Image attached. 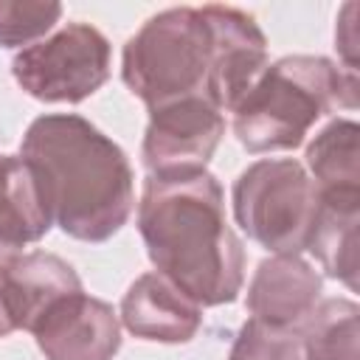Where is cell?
Listing matches in <instances>:
<instances>
[{"instance_id":"6da1fadb","label":"cell","mask_w":360,"mask_h":360,"mask_svg":"<svg viewBox=\"0 0 360 360\" xmlns=\"http://www.w3.org/2000/svg\"><path fill=\"white\" fill-rule=\"evenodd\" d=\"M138 231L160 276L200 307L233 304L245 284V245L228 222L225 191L202 169L177 177H146L138 200Z\"/></svg>"},{"instance_id":"7a4b0ae2","label":"cell","mask_w":360,"mask_h":360,"mask_svg":"<svg viewBox=\"0 0 360 360\" xmlns=\"http://www.w3.org/2000/svg\"><path fill=\"white\" fill-rule=\"evenodd\" d=\"M20 158L34 169L53 225L79 242L112 239L135 208V177L124 149L76 112H45L22 135Z\"/></svg>"},{"instance_id":"3957f363","label":"cell","mask_w":360,"mask_h":360,"mask_svg":"<svg viewBox=\"0 0 360 360\" xmlns=\"http://www.w3.org/2000/svg\"><path fill=\"white\" fill-rule=\"evenodd\" d=\"M357 90V76L326 56H281L236 104L233 135L253 155L295 149L326 112L354 110Z\"/></svg>"},{"instance_id":"277c9868","label":"cell","mask_w":360,"mask_h":360,"mask_svg":"<svg viewBox=\"0 0 360 360\" xmlns=\"http://www.w3.org/2000/svg\"><path fill=\"white\" fill-rule=\"evenodd\" d=\"M211 68L214 28L202 6H174L152 14L121 53V79L146 110L191 96L208 98Z\"/></svg>"},{"instance_id":"5b68a950","label":"cell","mask_w":360,"mask_h":360,"mask_svg":"<svg viewBox=\"0 0 360 360\" xmlns=\"http://www.w3.org/2000/svg\"><path fill=\"white\" fill-rule=\"evenodd\" d=\"M236 225L276 256H301L318 211V186L295 158L250 163L231 191Z\"/></svg>"},{"instance_id":"8992f818","label":"cell","mask_w":360,"mask_h":360,"mask_svg":"<svg viewBox=\"0 0 360 360\" xmlns=\"http://www.w3.org/2000/svg\"><path fill=\"white\" fill-rule=\"evenodd\" d=\"M110 39L90 22H68L11 59V76L37 101L79 104L110 79Z\"/></svg>"},{"instance_id":"52a82bcc","label":"cell","mask_w":360,"mask_h":360,"mask_svg":"<svg viewBox=\"0 0 360 360\" xmlns=\"http://www.w3.org/2000/svg\"><path fill=\"white\" fill-rule=\"evenodd\" d=\"M225 135V115L208 98L191 96L149 110L141 160L152 177L202 172Z\"/></svg>"},{"instance_id":"ba28073f","label":"cell","mask_w":360,"mask_h":360,"mask_svg":"<svg viewBox=\"0 0 360 360\" xmlns=\"http://www.w3.org/2000/svg\"><path fill=\"white\" fill-rule=\"evenodd\" d=\"M31 335L45 360H112L121 349L118 312L84 290L59 298Z\"/></svg>"},{"instance_id":"9c48e42d","label":"cell","mask_w":360,"mask_h":360,"mask_svg":"<svg viewBox=\"0 0 360 360\" xmlns=\"http://www.w3.org/2000/svg\"><path fill=\"white\" fill-rule=\"evenodd\" d=\"M211 28H214V68L208 79V101L233 112L262 70L270 65L267 59V37L259 22L233 6H202Z\"/></svg>"},{"instance_id":"30bf717a","label":"cell","mask_w":360,"mask_h":360,"mask_svg":"<svg viewBox=\"0 0 360 360\" xmlns=\"http://www.w3.org/2000/svg\"><path fill=\"white\" fill-rule=\"evenodd\" d=\"M121 326L152 343H188L202 326V307L191 301L180 287H174L158 270L138 276L118 312Z\"/></svg>"},{"instance_id":"8fae6325","label":"cell","mask_w":360,"mask_h":360,"mask_svg":"<svg viewBox=\"0 0 360 360\" xmlns=\"http://www.w3.org/2000/svg\"><path fill=\"white\" fill-rule=\"evenodd\" d=\"M323 292L321 273L301 256H267L259 262L245 307L250 318L273 326L298 329L304 318L318 307Z\"/></svg>"},{"instance_id":"7c38bea8","label":"cell","mask_w":360,"mask_h":360,"mask_svg":"<svg viewBox=\"0 0 360 360\" xmlns=\"http://www.w3.org/2000/svg\"><path fill=\"white\" fill-rule=\"evenodd\" d=\"M0 290L14 329L31 332L34 323L59 298L79 292L84 287L79 273L62 256L45 250H28L0 273Z\"/></svg>"},{"instance_id":"4fadbf2b","label":"cell","mask_w":360,"mask_h":360,"mask_svg":"<svg viewBox=\"0 0 360 360\" xmlns=\"http://www.w3.org/2000/svg\"><path fill=\"white\" fill-rule=\"evenodd\" d=\"M51 228L53 219L34 169L20 155H0V273Z\"/></svg>"},{"instance_id":"5bb4252c","label":"cell","mask_w":360,"mask_h":360,"mask_svg":"<svg viewBox=\"0 0 360 360\" xmlns=\"http://www.w3.org/2000/svg\"><path fill=\"white\" fill-rule=\"evenodd\" d=\"M357 225L360 194H318L307 250L329 278L343 281L352 292H357Z\"/></svg>"},{"instance_id":"9a60e30c","label":"cell","mask_w":360,"mask_h":360,"mask_svg":"<svg viewBox=\"0 0 360 360\" xmlns=\"http://www.w3.org/2000/svg\"><path fill=\"white\" fill-rule=\"evenodd\" d=\"M360 127L354 118H332L309 143L304 169L318 194H360Z\"/></svg>"},{"instance_id":"2e32d148","label":"cell","mask_w":360,"mask_h":360,"mask_svg":"<svg viewBox=\"0 0 360 360\" xmlns=\"http://www.w3.org/2000/svg\"><path fill=\"white\" fill-rule=\"evenodd\" d=\"M304 360H360V307L352 298H321L298 326Z\"/></svg>"},{"instance_id":"e0dca14e","label":"cell","mask_w":360,"mask_h":360,"mask_svg":"<svg viewBox=\"0 0 360 360\" xmlns=\"http://www.w3.org/2000/svg\"><path fill=\"white\" fill-rule=\"evenodd\" d=\"M62 17L59 3H39V0H0V48H28L45 34L53 31V25Z\"/></svg>"},{"instance_id":"ac0fdd59","label":"cell","mask_w":360,"mask_h":360,"mask_svg":"<svg viewBox=\"0 0 360 360\" xmlns=\"http://www.w3.org/2000/svg\"><path fill=\"white\" fill-rule=\"evenodd\" d=\"M228 360H304L298 329L248 318L233 338Z\"/></svg>"},{"instance_id":"d6986e66","label":"cell","mask_w":360,"mask_h":360,"mask_svg":"<svg viewBox=\"0 0 360 360\" xmlns=\"http://www.w3.org/2000/svg\"><path fill=\"white\" fill-rule=\"evenodd\" d=\"M335 48L340 53V68L357 76V3H346L335 25Z\"/></svg>"},{"instance_id":"ffe728a7","label":"cell","mask_w":360,"mask_h":360,"mask_svg":"<svg viewBox=\"0 0 360 360\" xmlns=\"http://www.w3.org/2000/svg\"><path fill=\"white\" fill-rule=\"evenodd\" d=\"M11 332H17V329H14L11 318H8V309H6V298H3V290H0V338H8Z\"/></svg>"}]
</instances>
